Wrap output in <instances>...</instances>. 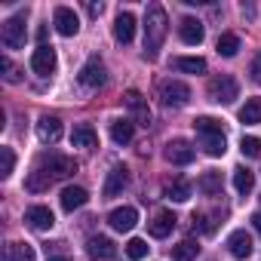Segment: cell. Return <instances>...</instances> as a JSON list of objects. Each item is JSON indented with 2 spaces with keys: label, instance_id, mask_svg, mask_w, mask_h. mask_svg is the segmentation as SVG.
I'll use <instances>...</instances> for the list:
<instances>
[{
  "label": "cell",
  "instance_id": "obj_24",
  "mask_svg": "<svg viewBox=\"0 0 261 261\" xmlns=\"http://www.w3.org/2000/svg\"><path fill=\"white\" fill-rule=\"evenodd\" d=\"M133 133H136V123L133 120H114L111 123V139L117 145H129V142H133Z\"/></svg>",
  "mask_w": 261,
  "mask_h": 261
},
{
  "label": "cell",
  "instance_id": "obj_10",
  "mask_svg": "<svg viewBox=\"0 0 261 261\" xmlns=\"http://www.w3.org/2000/svg\"><path fill=\"white\" fill-rule=\"evenodd\" d=\"M194 157H197V148L185 139H175L166 145V160L172 166H188V163H194Z\"/></svg>",
  "mask_w": 261,
  "mask_h": 261
},
{
  "label": "cell",
  "instance_id": "obj_37",
  "mask_svg": "<svg viewBox=\"0 0 261 261\" xmlns=\"http://www.w3.org/2000/svg\"><path fill=\"white\" fill-rule=\"evenodd\" d=\"M249 74H252V80H255V83H261V53L252 59V65H249Z\"/></svg>",
  "mask_w": 261,
  "mask_h": 261
},
{
  "label": "cell",
  "instance_id": "obj_14",
  "mask_svg": "<svg viewBox=\"0 0 261 261\" xmlns=\"http://www.w3.org/2000/svg\"><path fill=\"white\" fill-rule=\"evenodd\" d=\"M136 37V16L133 13H120L114 19V40L117 43H133Z\"/></svg>",
  "mask_w": 261,
  "mask_h": 261
},
{
  "label": "cell",
  "instance_id": "obj_40",
  "mask_svg": "<svg viewBox=\"0 0 261 261\" xmlns=\"http://www.w3.org/2000/svg\"><path fill=\"white\" fill-rule=\"evenodd\" d=\"M86 10H89V16H98V13H101V10H105V7H101V4H89V7H86Z\"/></svg>",
  "mask_w": 261,
  "mask_h": 261
},
{
  "label": "cell",
  "instance_id": "obj_16",
  "mask_svg": "<svg viewBox=\"0 0 261 261\" xmlns=\"http://www.w3.org/2000/svg\"><path fill=\"white\" fill-rule=\"evenodd\" d=\"M123 101H126V108H129V111L139 117V123H142V126H148V123H151V108H148V101H145V95H142L139 89H129Z\"/></svg>",
  "mask_w": 261,
  "mask_h": 261
},
{
  "label": "cell",
  "instance_id": "obj_18",
  "mask_svg": "<svg viewBox=\"0 0 261 261\" xmlns=\"http://www.w3.org/2000/svg\"><path fill=\"white\" fill-rule=\"evenodd\" d=\"M227 249H230V255H233V258L246 261V258L252 255V237H249L246 230H233V233L227 237Z\"/></svg>",
  "mask_w": 261,
  "mask_h": 261
},
{
  "label": "cell",
  "instance_id": "obj_30",
  "mask_svg": "<svg viewBox=\"0 0 261 261\" xmlns=\"http://www.w3.org/2000/svg\"><path fill=\"white\" fill-rule=\"evenodd\" d=\"M215 49H218V56H224V59H233V56L240 53V37L227 31V34H221V37H218Z\"/></svg>",
  "mask_w": 261,
  "mask_h": 261
},
{
  "label": "cell",
  "instance_id": "obj_8",
  "mask_svg": "<svg viewBox=\"0 0 261 261\" xmlns=\"http://www.w3.org/2000/svg\"><path fill=\"white\" fill-rule=\"evenodd\" d=\"M80 83L86 86V89H98V86H105L108 83V71H105V65H101V59H89L83 68H80Z\"/></svg>",
  "mask_w": 261,
  "mask_h": 261
},
{
  "label": "cell",
  "instance_id": "obj_1",
  "mask_svg": "<svg viewBox=\"0 0 261 261\" xmlns=\"http://www.w3.org/2000/svg\"><path fill=\"white\" fill-rule=\"evenodd\" d=\"M166 31H169L166 10L160 4H151L148 13H145V56L148 59H157V53L166 40Z\"/></svg>",
  "mask_w": 261,
  "mask_h": 261
},
{
  "label": "cell",
  "instance_id": "obj_27",
  "mask_svg": "<svg viewBox=\"0 0 261 261\" xmlns=\"http://www.w3.org/2000/svg\"><path fill=\"white\" fill-rule=\"evenodd\" d=\"M233 188H237V194H249L255 188V172L246 166H237L233 169Z\"/></svg>",
  "mask_w": 261,
  "mask_h": 261
},
{
  "label": "cell",
  "instance_id": "obj_9",
  "mask_svg": "<svg viewBox=\"0 0 261 261\" xmlns=\"http://www.w3.org/2000/svg\"><path fill=\"white\" fill-rule=\"evenodd\" d=\"M53 25H56V31H59L62 37H74V34L80 31V19H77V13H74L71 7H56Z\"/></svg>",
  "mask_w": 261,
  "mask_h": 261
},
{
  "label": "cell",
  "instance_id": "obj_22",
  "mask_svg": "<svg viewBox=\"0 0 261 261\" xmlns=\"http://www.w3.org/2000/svg\"><path fill=\"white\" fill-rule=\"evenodd\" d=\"M175 215L172 212H157L154 215V221H151V237H157V240H163V237H169L172 230H175Z\"/></svg>",
  "mask_w": 261,
  "mask_h": 261
},
{
  "label": "cell",
  "instance_id": "obj_35",
  "mask_svg": "<svg viewBox=\"0 0 261 261\" xmlns=\"http://www.w3.org/2000/svg\"><path fill=\"white\" fill-rule=\"evenodd\" d=\"M0 157H4V166H0V178H10V175H13V166H16V154H13V148H0Z\"/></svg>",
  "mask_w": 261,
  "mask_h": 261
},
{
  "label": "cell",
  "instance_id": "obj_17",
  "mask_svg": "<svg viewBox=\"0 0 261 261\" xmlns=\"http://www.w3.org/2000/svg\"><path fill=\"white\" fill-rule=\"evenodd\" d=\"M71 145H74V148H86V151H92V148L98 145V133H95L89 123H77V126H74V133H71Z\"/></svg>",
  "mask_w": 261,
  "mask_h": 261
},
{
  "label": "cell",
  "instance_id": "obj_11",
  "mask_svg": "<svg viewBox=\"0 0 261 261\" xmlns=\"http://www.w3.org/2000/svg\"><path fill=\"white\" fill-rule=\"evenodd\" d=\"M178 37H181V43H188V46H200V43H203V37H206L203 22H200V19H194V16H185V19H181V25H178Z\"/></svg>",
  "mask_w": 261,
  "mask_h": 261
},
{
  "label": "cell",
  "instance_id": "obj_28",
  "mask_svg": "<svg viewBox=\"0 0 261 261\" xmlns=\"http://www.w3.org/2000/svg\"><path fill=\"white\" fill-rule=\"evenodd\" d=\"M240 123H246V126L261 123V98H249V101L240 108Z\"/></svg>",
  "mask_w": 261,
  "mask_h": 261
},
{
  "label": "cell",
  "instance_id": "obj_6",
  "mask_svg": "<svg viewBox=\"0 0 261 261\" xmlns=\"http://www.w3.org/2000/svg\"><path fill=\"white\" fill-rule=\"evenodd\" d=\"M0 37H4V46H7V49L25 46V13H16L13 19H7V22H4V31H0Z\"/></svg>",
  "mask_w": 261,
  "mask_h": 261
},
{
  "label": "cell",
  "instance_id": "obj_31",
  "mask_svg": "<svg viewBox=\"0 0 261 261\" xmlns=\"http://www.w3.org/2000/svg\"><path fill=\"white\" fill-rule=\"evenodd\" d=\"M206 197H215V194H221V172H215V169H209V172H203V178H200V185H197Z\"/></svg>",
  "mask_w": 261,
  "mask_h": 261
},
{
  "label": "cell",
  "instance_id": "obj_12",
  "mask_svg": "<svg viewBox=\"0 0 261 261\" xmlns=\"http://www.w3.org/2000/svg\"><path fill=\"white\" fill-rule=\"evenodd\" d=\"M136 221H139V212H136L133 206H120V209H114V212L108 215V224H111L114 230H120V233L133 230V227H136Z\"/></svg>",
  "mask_w": 261,
  "mask_h": 261
},
{
  "label": "cell",
  "instance_id": "obj_36",
  "mask_svg": "<svg viewBox=\"0 0 261 261\" xmlns=\"http://www.w3.org/2000/svg\"><path fill=\"white\" fill-rule=\"evenodd\" d=\"M0 65H4V77H7V83H19V80H22V71L13 65L10 56H4V62H0Z\"/></svg>",
  "mask_w": 261,
  "mask_h": 261
},
{
  "label": "cell",
  "instance_id": "obj_23",
  "mask_svg": "<svg viewBox=\"0 0 261 261\" xmlns=\"http://www.w3.org/2000/svg\"><path fill=\"white\" fill-rule=\"evenodd\" d=\"M86 252H89L92 258H117V246H114L108 237H92V240L86 243Z\"/></svg>",
  "mask_w": 261,
  "mask_h": 261
},
{
  "label": "cell",
  "instance_id": "obj_25",
  "mask_svg": "<svg viewBox=\"0 0 261 261\" xmlns=\"http://www.w3.org/2000/svg\"><path fill=\"white\" fill-rule=\"evenodd\" d=\"M221 221V212H194V230L200 233H212Z\"/></svg>",
  "mask_w": 261,
  "mask_h": 261
},
{
  "label": "cell",
  "instance_id": "obj_3",
  "mask_svg": "<svg viewBox=\"0 0 261 261\" xmlns=\"http://www.w3.org/2000/svg\"><path fill=\"white\" fill-rule=\"evenodd\" d=\"M37 172L53 185V181H59V178L74 175V172H77V160H74V157H65V154H49V157H43V160H40Z\"/></svg>",
  "mask_w": 261,
  "mask_h": 261
},
{
  "label": "cell",
  "instance_id": "obj_15",
  "mask_svg": "<svg viewBox=\"0 0 261 261\" xmlns=\"http://www.w3.org/2000/svg\"><path fill=\"white\" fill-rule=\"evenodd\" d=\"M37 139L43 145H56L62 139V120L59 117H40V123H37Z\"/></svg>",
  "mask_w": 261,
  "mask_h": 261
},
{
  "label": "cell",
  "instance_id": "obj_19",
  "mask_svg": "<svg viewBox=\"0 0 261 261\" xmlns=\"http://www.w3.org/2000/svg\"><path fill=\"white\" fill-rule=\"evenodd\" d=\"M126 185H129V169H126V166H114V169L108 172V181H105V197L123 194Z\"/></svg>",
  "mask_w": 261,
  "mask_h": 261
},
{
  "label": "cell",
  "instance_id": "obj_13",
  "mask_svg": "<svg viewBox=\"0 0 261 261\" xmlns=\"http://www.w3.org/2000/svg\"><path fill=\"white\" fill-rule=\"evenodd\" d=\"M25 221H28V227H34V230H53L56 215H53L49 206H31V209L25 212Z\"/></svg>",
  "mask_w": 261,
  "mask_h": 261
},
{
  "label": "cell",
  "instance_id": "obj_21",
  "mask_svg": "<svg viewBox=\"0 0 261 261\" xmlns=\"http://www.w3.org/2000/svg\"><path fill=\"white\" fill-rule=\"evenodd\" d=\"M191 194H194V188H191V181H185V178H172V181H166V188H163V197H169V200H175V203L191 200Z\"/></svg>",
  "mask_w": 261,
  "mask_h": 261
},
{
  "label": "cell",
  "instance_id": "obj_4",
  "mask_svg": "<svg viewBox=\"0 0 261 261\" xmlns=\"http://www.w3.org/2000/svg\"><path fill=\"white\" fill-rule=\"evenodd\" d=\"M209 98L215 101V105H230L237 95H240V86H237V80L233 77H227V74H221V77H212L209 80Z\"/></svg>",
  "mask_w": 261,
  "mask_h": 261
},
{
  "label": "cell",
  "instance_id": "obj_33",
  "mask_svg": "<svg viewBox=\"0 0 261 261\" xmlns=\"http://www.w3.org/2000/svg\"><path fill=\"white\" fill-rule=\"evenodd\" d=\"M126 255L133 258V261H142V258L148 255V243H145V240H139V237H133V240L126 243Z\"/></svg>",
  "mask_w": 261,
  "mask_h": 261
},
{
  "label": "cell",
  "instance_id": "obj_2",
  "mask_svg": "<svg viewBox=\"0 0 261 261\" xmlns=\"http://www.w3.org/2000/svg\"><path fill=\"white\" fill-rule=\"evenodd\" d=\"M194 129H197V136H200V145L209 157H221L227 148L224 142V129H221V120L215 117H197L194 120Z\"/></svg>",
  "mask_w": 261,
  "mask_h": 261
},
{
  "label": "cell",
  "instance_id": "obj_32",
  "mask_svg": "<svg viewBox=\"0 0 261 261\" xmlns=\"http://www.w3.org/2000/svg\"><path fill=\"white\" fill-rule=\"evenodd\" d=\"M197 252H200V246H197L194 240H181L178 246H172V258H175V261H194Z\"/></svg>",
  "mask_w": 261,
  "mask_h": 261
},
{
  "label": "cell",
  "instance_id": "obj_7",
  "mask_svg": "<svg viewBox=\"0 0 261 261\" xmlns=\"http://www.w3.org/2000/svg\"><path fill=\"white\" fill-rule=\"evenodd\" d=\"M56 65H59V59H56V49L53 46H37L34 49V56H31V71L34 74H40V77H49V74H56Z\"/></svg>",
  "mask_w": 261,
  "mask_h": 261
},
{
  "label": "cell",
  "instance_id": "obj_34",
  "mask_svg": "<svg viewBox=\"0 0 261 261\" xmlns=\"http://www.w3.org/2000/svg\"><path fill=\"white\" fill-rule=\"evenodd\" d=\"M240 151H243V157H261V139L243 136V139H240Z\"/></svg>",
  "mask_w": 261,
  "mask_h": 261
},
{
  "label": "cell",
  "instance_id": "obj_29",
  "mask_svg": "<svg viewBox=\"0 0 261 261\" xmlns=\"http://www.w3.org/2000/svg\"><path fill=\"white\" fill-rule=\"evenodd\" d=\"M7 261H37L34 246H28V243H10L7 246Z\"/></svg>",
  "mask_w": 261,
  "mask_h": 261
},
{
  "label": "cell",
  "instance_id": "obj_38",
  "mask_svg": "<svg viewBox=\"0 0 261 261\" xmlns=\"http://www.w3.org/2000/svg\"><path fill=\"white\" fill-rule=\"evenodd\" d=\"M59 246V243H56ZM56 246H46V261H68V255H62Z\"/></svg>",
  "mask_w": 261,
  "mask_h": 261
},
{
  "label": "cell",
  "instance_id": "obj_20",
  "mask_svg": "<svg viewBox=\"0 0 261 261\" xmlns=\"http://www.w3.org/2000/svg\"><path fill=\"white\" fill-rule=\"evenodd\" d=\"M86 200H89V194H86V188H77V185H68V188L62 191V209H65V212H74V209H83V206H86Z\"/></svg>",
  "mask_w": 261,
  "mask_h": 261
},
{
  "label": "cell",
  "instance_id": "obj_39",
  "mask_svg": "<svg viewBox=\"0 0 261 261\" xmlns=\"http://www.w3.org/2000/svg\"><path fill=\"white\" fill-rule=\"evenodd\" d=\"M249 221H252V227H255V233L261 237V212H255V215H252Z\"/></svg>",
  "mask_w": 261,
  "mask_h": 261
},
{
  "label": "cell",
  "instance_id": "obj_26",
  "mask_svg": "<svg viewBox=\"0 0 261 261\" xmlns=\"http://www.w3.org/2000/svg\"><path fill=\"white\" fill-rule=\"evenodd\" d=\"M172 65H175V71H185V74H203L206 71V59H200V56H181Z\"/></svg>",
  "mask_w": 261,
  "mask_h": 261
},
{
  "label": "cell",
  "instance_id": "obj_5",
  "mask_svg": "<svg viewBox=\"0 0 261 261\" xmlns=\"http://www.w3.org/2000/svg\"><path fill=\"white\" fill-rule=\"evenodd\" d=\"M160 98L166 108H185L191 101V86L181 80H163L160 83Z\"/></svg>",
  "mask_w": 261,
  "mask_h": 261
}]
</instances>
